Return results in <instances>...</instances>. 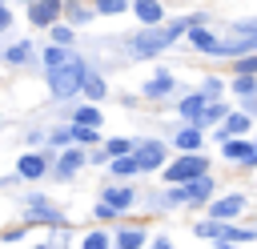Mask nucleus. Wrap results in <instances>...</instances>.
I'll list each match as a JSON object with an SVG mask.
<instances>
[{
	"instance_id": "18",
	"label": "nucleus",
	"mask_w": 257,
	"mask_h": 249,
	"mask_svg": "<svg viewBox=\"0 0 257 249\" xmlns=\"http://www.w3.org/2000/svg\"><path fill=\"white\" fill-rule=\"evenodd\" d=\"M72 120H76V125H100V108H96V104H88V108L72 112Z\"/></svg>"
},
{
	"instance_id": "21",
	"label": "nucleus",
	"mask_w": 257,
	"mask_h": 249,
	"mask_svg": "<svg viewBox=\"0 0 257 249\" xmlns=\"http://www.w3.org/2000/svg\"><path fill=\"white\" fill-rule=\"evenodd\" d=\"M141 241H145L141 229H124V233H120V245H124V249H133V245H141Z\"/></svg>"
},
{
	"instance_id": "5",
	"label": "nucleus",
	"mask_w": 257,
	"mask_h": 249,
	"mask_svg": "<svg viewBox=\"0 0 257 249\" xmlns=\"http://www.w3.org/2000/svg\"><path fill=\"white\" fill-rule=\"evenodd\" d=\"M245 209V197H221V201H213L209 205V213H213V221H229L233 213H241Z\"/></svg>"
},
{
	"instance_id": "22",
	"label": "nucleus",
	"mask_w": 257,
	"mask_h": 249,
	"mask_svg": "<svg viewBox=\"0 0 257 249\" xmlns=\"http://www.w3.org/2000/svg\"><path fill=\"white\" fill-rule=\"evenodd\" d=\"M8 60H12V64L28 60V44H12V48H8Z\"/></svg>"
},
{
	"instance_id": "19",
	"label": "nucleus",
	"mask_w": 257,
	"mask_h": 249,
	"mask_svg": "<svg viewBox=\"0 0 257 249\" xmlns=\"http://www.w3.org/2000/svg\"><path fill=\"white\" fill-rule=\"evenodd\" d=\"M245 129H249V116H245V112H229L225 133H245ZM225 133H221V137H225Z\"/></svg>"
},
{
	"instance_id": "8",
	"label": "nucleus",
	"mask_w": 257,
	"mask_h": 249,
	"mask_svg": "<svg viewBox=\"0 0 257 249\" xmlns=\"http://www.w3.org/2000/svg\"><path fill=\"white\" fill-rule=\"evenodd\" d=\"M137 161H141V169H161V161H165V149H161L157 141H149V145H141Z\"/></svg>"
},
{
	"instance_id": "1",
	"label": "nucleus",
	"mask_w": 257,
	"mask_h": 249,
	"mask_svg": "<svg viewBox=\"0 0 257 249\" xmlns=\"http://www.w3.org/2000/svg\"><path fill=\"white\" fill-rule=\"evenodd\" d=\"M48 84H52V96H72L76 88H84V68H80V60L68 52L60 64L48 68Z\"/></svg>"
},
{
	"instance_id": "4",
	"label": "nucleus",
	"mask_w": 257,
	"mask_h": 249,
	"mask_svg": "<svg viewBox=\"0 0 257 249\" xmlns=\"http://www.w3.org/2000/svg\"><path fill=\"white\" fill-rule=\"evenodd\" d=\"M60 16V0H28V20L32 24H52Z\"/></svg>"
},
{
	"instance_id": "26",
	"label": "nucleus",
	"mask_w": 257,
	"mask_h": 249,
	"mask_svg": "<svg viewBox=\"0 0 257 249\" xmlns=\"http://www.w3.org/2000/svg\"><path fill=\"white\" fill-rule=\"evenodd\" d=\"M52 40H56V44H68L72 32H68V28H52Z\"/></svg>"
},
{
	"instance_id": "9",
	"label": "nucleus",
	"mask_w": 257,
	"mask_h": 249,
	"mask_svg": "<svg viewBox=\"0 0 257 249\" xmlns=\"http://www.w3.org/2000/svg\"><path fill=\"white\" fill-rule=\"evenodd\" d=\"M16 173H20L24 181H36V177L44 173V161H40L36 153H28V157H20V161H16Z\"/></svg>"
},
{
	"instance_id": "16",
	"label": "nucleus",
	"mask_w": 257,
	"mask_h": 249,
	"mask_svg": "<svg viewBox=\"0 0 257 249\" xmlns=\"http://www.w3.org/2000/svg\"><path fill=\"white\" fill-rule=\"evenodd\" d=\"M104 201H108V205H116V209H128V205H133V189H108V193H104Z\"/></svg>"
},
{
	"instance_id": "2",
	"label": "nucleus",
	"mask_w": 257,
	"mask_h": 249,
	"mask_svg": "<svg viewBox=\"0 0 257 249\" xmlns=\"http://www.w3.org/2000/svg\"><path fill=\"white\" fill-rule=\"evenodd\" d=\"M185 28V20H177V24H169V28H161V24H149L141 36H133V52L137 56H153V52H161L177 32Z\"/></svg>"
},
{
	"instance_id": "12",
	"label": "nucleus",
	"mask_w": 257,
	"mask_h": 249,
	"mask_svg": "<svg viewBox=\"0 0 257 249\" xmlns=\"http://www.w3.org/2000/svg\"><path fill=\"white\" fill-rule=\"evenodd\" d=\"M141 169V161L137 157H128V153H120V157H112V173H120V177H128V173H137Z\"/></svg>"
},
{
	"instance_id": "29",
	"label": "nucleus",
	"mask_w": 257,
	"mask_h": 249,
	"mask_svg": "<svg viewBox=\"0 0 257 249\" xmlns=\"http://www.w3.org/2000/svg\"><path fill=\"white\" fill-rule=\"evenodd\" d=\"M8 20H12V16H8V8H0V32L8 28Z\"/></svg>"
},
{
	"instance_id": "28",
	"label": "nucleus",
	"mask_w": 257,
	"mask_h": 249,
	"mask_svg": "<svg viewBox=\"0 0 257 249\" xmlns=\"http://www.w3.org/2000/svg\"><path fill=\"white\" fill-rule=\"evenodd\" d=\"M237 68H241V72H257V56H245Z\"/></svg>"
},
{
	"instance_id": "27",
	"label": "nucleus",
	"mask_w": 257,
	"mask_h": 249,
	"mask_svg": "<svg viewBox=\"0 0 257 249\" xmlns=\"http://www.w3.org/2000/svg\"><path fill=\"white\" fill-rule=\"evenodd\" d=\"M197 233H201V237H213V233H221V229H217L213 221H205V225H197Z\"/></svg>"
},
{
	"instance_id": "24",
	"label": "nucleus",
	"mask_w": 257,
	"mask_h": 249,
	"mask_svg": "<svg viewBox=\"0 0 257 249\" xmlns=\"http://www.w3.org/2000/svg\"><path fill=\"white\" fill-rule=\"evenodd\" d=\"M96 12H124V0H96Z\"/></svg>"
},
{
	"instance_id": "23",
	"label": "nucleus",
	"mask_w": 257,
	"mask_h": 249,
	"mask_svg": "<svg viewBox=\"0 0 257 249\" xmlns=\"http://www.w3.org/2000/svg\"><path fill=\"white\" fill-rule=\"evenodd\" d=\"M104 149H108V157H120V153H128V149H133V145H128V141H120V137H116V141H108V145H104Z\"/></svg>"
},
{
	"instance_id": "25",
	"label": "nucleus",
	"mask_w": 257,
	"mask_h": 249,
	"mask_svg": "<svg viewBox=\"0 0 257 249\" xmlns=\"http://www.w3.org/2000/svg\"><path fill=\"white\" fill-rule=\"evenodd\" d=\"M104 245H108V241H104L100 233H92V237H84V249H104Z\"/></svg>"
},
{
	"instance_id": "17",
	"label": "nucleus",
	"mask_w": 257,
	"mask_h": 249,
	"mask_svg": "<svg viewBox=\"0 0 257 249\" xmlns=\"http://www.w3.org/2000/svg\"><path fill=\"white\" fill-rule=\"evenodd\" d=\"M84 92H88L92 100H100V96H104V80H100L96 72H84Z\"/></svg>"
},
{
	"instance_id": "13",
	"label": "nucleus",
	"mask_w": 257,
	"mask_h": 249,
	"mask_svg": "<svg viewBox=\"0 0 257 249\" xmlns=\"http://www.w3.org/2000/svg\"><path fill=\"white\" fill-rule=\"evenodd\" d=\"M169 88H173V80H169V76H165V72H161V76H153V80H149V84H145V96H165V92H169Z\"/></svg>"
},
{
	"instance_id": "20",
	"label": "nucleus",
	"mask_w": 257,
	"mask_h": 249,
	"mask_svg": "<svg viewBox=\"0 0 257 249\" xmlns=\"http://www.w3.org/2000/svg\"><path fill=\"white\" fill-rule=\"evenodd\" d=\"M56 169H60V177H72V173L80 169V153H68V157H60V165H56Z\"/></svg>"
},
{
	"instance_id": "11",
	"label": "nucleus",
	"mask_w": 257,
	"mask_h": 249,
	"mask_svg": "<svg viewBox=\"0 0 257 249\" xmlns=\"http://www.w3.org/2000/svg\"><path fill=\"white\" fill-rule=\"evenodd\" d=\"M221 149H225V157H233V161H245L257 145H245V141H221Z\"/></svg>"
},
{
	"instance_id": "3",
	"label": "nucleus",
	"mask_w": 257,
	"mask_h": 249,
	"mask_svg": "<svg viewBox=\"0 0 257 249\" xmlns=\"http://www.w3.org/2000/svg\"><path fill=\"white\" fill-rule=\"evenodd\" d=\"M201 173H205V157L189 153V157H181V161H173V165L165 169V181H177V185H185V181H193V177H201Z\"/></svg>"
},
{
	"instance_id": "15",
	"label": "nucleus",
	"mask_w": 257,
	"mask_h": 249,
	"mask_svg": "<svg viewBox=\"0 0 257 249\" xmlns=\"http://www.w3.org/2000/svg\"><path fill=\"white\" fill-rule=\"evenodd\" d=\"M177 149H185V153L201 149V133H197V129H185V133H177Z\"/></svg>"
},
{
	"instance_id": "7",
	"label": "nucleus",
	"mask_w": 257,
	"mask_h": 249,
	"mask_svg": "<svg viewBox=\"0 0 257 249\" xmlns=\"http://www.w3.org/2000/svg\"><path fill=\"white\" fill-rule=\"evenodd\" d=\"M189 36H193V44H197V48H205V52H213V56H225V40H217L213 32H205V28H193Z\"/></svg>"
},
{
	"instance_id": "14",
	"label": "nucleus",
	"mask_w": 257,
	"mask_h": 249,
	"mask_svg": "<svg viewBox=\"0 0 257 249\" xmlns=\"http://www.w3.org/2000/svg\"><path fill=\"white\" fill-rule=\"evenodd\" d=\"M201 112H205V96H185V100H181V116L193 120V116H201Z\"/></svg>"
},
{
	"instance_id": "6",
	"label": "nucleus",
	"mask_w": 257,
	"mask_h": 249,
	"mask_svg": "<svg viewBox=\"0 0 257 249\" xmlns=\"http://www.w3.org/2000/svg\"><path fill=\"white\" fill-rule=\"evenodd\" d=\"M209 193H213V181H209L205 173H201V177H193V181H185V189H181V197H185V201H205Z\"/></svg>"
},
{
	"instance_id": "10",
	"label": "nucleus",
	"mask_w": 257,
	"mask_h": 249,
	"mask_svg": "<svg viewBox=\"0 0 257 249\" xmlns=\"http://www.w3.org/2000/svg\"><path fill=\"white\" fill-rule=\"evenodd\" d=\"M133 12H137V20H145V24H161V4H157V0H137Z\"/></svg>"
}]
</instances>
